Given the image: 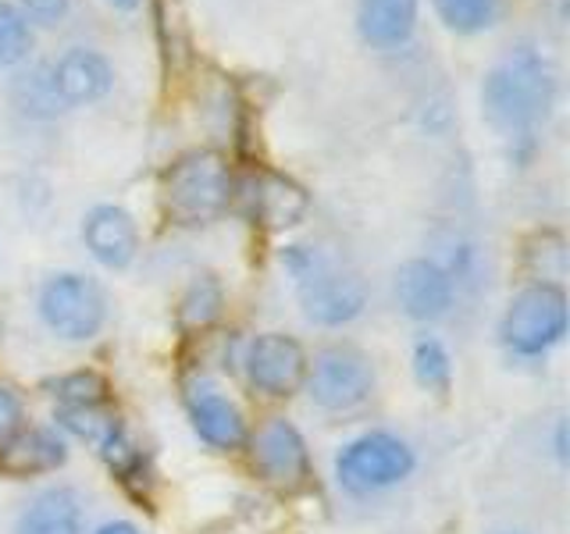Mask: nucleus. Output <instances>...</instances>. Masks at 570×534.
<instances>
[{
	"label": "nucleus",
	"instance_id": "4468645a",
	"mask_svg": "<svg viewBox=\"0 0 570 534\" xmlns=\"http://www.w3.org/2000/svg\"><path fill=\"white\" fill-rule=\"evenodd\" d=\"M417 29V0H361L356 32L374 50H400Z\"/></svg>",
	"mask_w": 570,
	"mask_h": 534
},
{
	"label": "nucleus",
	"instance_id": "f257e3e1",
	"mask_svg": "<svg viewBox=\"0 0 570 534\" xmlns=\"http://www.w3.org/2000/svg\"><path fill=\"white\" fill-rule=\"evenodd\" d=\"M557 103V79L539 50L517 47L495 61L481 82V115L503 136H528Z\"/></svg>",
	"mask_w": 570,
	"mask_h": 534
},
{
	"label": "nucleus",
	"instance_id": "6ab92c4d",
	"mask_svg": "<svg viewBox=\"0 0 570 534\" xmlns=\"http://www.w3.org/2000/svg\"><path fill=\"white\" fill-rule=\"evenodd\" d=\"M222 307H225V293H222L218 278L200 275L186 289L183 303H178V325L186 332H204L222 317Z\"/></svg>",
	"mask_w": 570,
	"mask_h": 534
},
{
	"label": "nucleus",
	"instance_id": "4be33fe9",
	"mask_svg": "<svg viewBox=\"0 0 570 534\" xmlns=\"http://www.w3.org/2000/svg\"><path fill=\"white\" fill-rule=\"evenodd\" d=\"M414 374L428 392L450 388L453 367H450V353L442 349V343H435V338H421L417 349H414Z\"/></svg>",
	"mask_w": 570,
	"mask_h": 534
},
{
	"label": "nucleus",
	"instance_id": "b1692460",
	"mask_svg": "<svg viewBox=\"0 0 570 534\" xmlns=\"http://www.w3.org/2000/svg\"><path fill=\"white\" fill-rule=\"evenodd\" d=\"M528 264L534 267V275H539V281H546V260L552 257V267H549V278L552 275H563V239L557 236V231H542V236H534L524 249Z\"/></svg>",
	"mask_w": 570,
	"mask_h": 534
},
{
	"label": "nucleus",
	"instance_id": "0eeeda50",
	"mask_svg": "<svg viewBox=\"0 0 570 534\" xmlns=\"http://www.w3.org/2000/svg\"><path fill=\"white\" fill-rule=\"evenodd\" d=\"M307 392L321 409L346 414L371 399L374 392V367L371 360L353 346H328L307 364Z\"/></svg>",
	"mask_w": 570,
	"mask_h": 534
},
{
	"label": "nucleus",
	"instance_id": "1a4fd4ad",
	"mask_svg": "<svg viewBox=\"0 0 570 534\" xmlns=\"http://www.w3.org/2000/svg\"><path fill=\"white\" fill-rule=\"evenodd\" d=\"M47 79H50L53 97H58V103H61V111H71V107L97 103L111 93L115 68L97 50L71 47L53 65H47Z\"/></svg>",
	"mask_w": 570,
	"mask_h": 534
},
{
	"label": "nucleus",
	"instance_id": "9b49d317",
	"mask_svg": "<svg viewBox=\"0 0 570 534\" xmlns=\"http://www.w3.org/2000/svg\"><path fill=\"white\" fill-rule=\"evenodd\" d=\"M82 243L94 254L97 264L111 267V271H121L129 267L139 254V228L136 218L125 207L115 204H100L86 214L82 221Z\"/></svg>",
	"mask_w": 570,
	"mask_h": 534
},
{
	"label": "nucleus",
	"instance_id": "ddd939ff",
	"mask_svg": "<svg viewBox=\"0 0 570 534\" xmlns=\"http://www.w3.org/2000/svg\"><path fill=\"white\" fill-rule=\"evenodd\" d=\"M396 299L414 320H439L453 307V278L435 260H406L396 275Z\"/></svg>",
	"mask_w": 570,
	"mask_h": 534
},
{
	"label": "nucleus",
	"instance_id": "393cba45",
	"mask_svg": "<svg viewBox=\"0 0 570 534\" xmlns=\"http://www.w3.org/2000/svg\"><path fill=\"white\" fill-rule=\"evenodd\" d=\"M18 427H22V399L8 385H0V445L14 438Z\"/></svg>",
	"mask_w": 570,
	"mask_h": 534
},
{
	"label": "nucleus",
	"instance_id": "a211bd4d",
	"mask_svg": "<svg viewBox=\"0 0 570 534\" xmlns=\"http://www.w3.org/2000/svg\"><path fill=\"white\" fill-rule=\"evenodd\" d=\"M154 18H157V43H160V61H165V76H178L189 61V29L183 22V8L178 0H154Z\"/></svg>",
	"mask_w": 570,
	"mask_h": 534
},
{
	"label": "nucleus",
	"instance_id": "20e7f679",
	"mask_svg": "<svg viewBox=\"0 0 570 534\" xmlns=\"http://www.w3.org/2000/svg\"><path fill=\"white\" fill-rule=\"evenodd\" d=\"M567 335V293L557 281H531L507 307L503 343L521 356H539Z\"/></svg>",
	"mask_w": 570,
	"mask_h": 534
},
{
	"label": "nucleus",
	"instance_id": "423d86ee",
	"mask_svg": "<svg viewBox=\"0 0 570 534\" xmlns=\"http://www.w3.org/2000/svg\"><path fill=\"white\" fill-rule=\"evenodd\" d=\"M410 471H414V449H410L403 438L385 435V432L353 438L335 459L338 485L356 495L400 485L403 477H410Z\"/></svg>",
	"mask_w": 570,
	"mask_h": 534
},
{
	"label": "nucleus",
	"instance_id": "dca6fc26",
	"mask_svg": "<svg viewBox=\"0 0 570 534\" xmlns=\"http://www.w3.org/2000/svg\"><path fill=\"white\" fill-rule=\"evenodd\" d=\"M189 417H193V432L200 435L214 449H239L246 442V421L239 414V406L225 399L222 392H200L189 403Z\"/></svg>",
	"mask_w": 570,
	"mask_h": 534
},
{
	"label": "nucleus",
	"instance_id": "f8f14e48",
	"mask_svg": "<svg viewBox=\"0 0 570 534\" xmlns=\"http://www.w3.org/2000/svg\"><path fill=\"white\" fill-rule=\"evenodd\" d=\"M254 463L272 485L293 488L311 471L307 442H303V435L289 421L275 417V421H267L254 438Z\"/></svg>",
	"mask_w": 570,
	"mask_h": 534
},
{
	"label": "nucleus",
	"instance_id": "bb28decb",
	"mask_svg": "<svg viewBox=\"0 0 570 534\" xmlns=\"http://www.w3.org/2000/svg\"><path fill=\"white\" fill-rule=\"evenodd\" d=\"M97 534H139V527L129 524V521H111V524H104Z\"/></svg>",
	"mask_w": 570,
	"mask_h": 534
},
{
	"label": "nucleus",
	"instance_id": "f3484780",
	"mask_svg": "<svg viewBox=\"0 0 570 534\" xmlns=\"http://www.w3.org/2000/svg\"><path fill=\"white\" fill-rule=\"evenodd\" d=\"M14 534H82V503L71 488H47L18 516Z\"/></svg>",
	"mask_w": 570,
	"mask_h": 534
},
{
	"label": "nucleus",
	"instance_id": "5701e85b",
	"mask_svg": "<svg viewBox=\"0 0 570 534\" xmlns=\"http://www.w3.org/2000/svg\"><path fill=\"white\" fill-rule=\"evenodd\" d=\"M53 392H58L61 406H100L107 396V385L94 370H76V374H65V378L53 385Z\"/></svg>",
	"mask_w": 570,
	"mask_h": 534
},
{
	"label": "nucleus",
	"instance_id": "7ed1b4c3",
	"mask_svg": "<svg viewBox=\"0 0 570 534\" xmlns=\"http://www.w3.org/2000/svg\"><path fill=\"white\" fill-rule=\"evenodd\" d=\"M282 264L289 267L296 285H299V299H303V314H307L314 325H346L356 314L364 310V289L361 281L350 275H338L335 267L314 254L307 246H285Z\"/></svg>",
	"mask_w": 570,
	"mask_h": 534
},
{
	"label": "nucleus",
	"instance_id": "aec40b11",
	"mask_svg": "<svg viewBox=\"0 0 570 534\" xmlns=\"http://www.w3.org/2000/svg\"><path fill=\"white\" fill-rule=\"evenodd\" d=\"M442 26L460 36H474L495 26L499 0H432Z\"/></svg>",
	"mask_w": 570,
	"mask_h": 534
},
{
	"label": "nucleus",
	"instance_id": "cd10ccee",
	"mask_svg": "<svg viewBox=\"0 0 570 534\" xmlns=\"http://www.w3.org/2000/svg\"><path fill=\"white\" fill-rule=\"evenodd\" d=\"M107 4H115L118 11H136L142 0H107Z\"/></svg>",
	"mask_w": 570,
	"mask_h": 534
},
{
	"label": "nucleus",
	"instance_id": "f03ea898",
	"mask_svg": "<svg viewBox=\"0 0 570 534\" xmlns=\"http://www.w3.org/2000/svg\"><path fill=\"white\" fill-rule=\"evenodd\" d=\"M232 196H236V182H232L225 157L214 150L183 154L160 178V210L183 228L218 221Z\"/></svg>",
	"mask_w": 570,
	"mask_h": 534
},
{
	"label": "nucleus",
	"instance_id": "2eb2a0df",
	"mask_svg": "<svg viewBox=\"0 0 570 534\" xmlns=\"http://www.w3.org/2000/svg\"><path fill=\"white\" fill-rule=\"evenodd\" d=\"M65 459H68L65 442L53 432H43V427H36V432H18L14 438L0 445V474H11V477H32V474L58 471Z\"/></svg>",
	"mask_w": 570,
	"mask_h": 534
},
{
	"label": "nucleus",
	"instance_id": "412c9836",
	"mask_svg": "<svg viewBox=\"0 0 570 534\" xmlns=\"http://www.w3.org/2000/svg\"><path fill=\"white\" fill-rule=\"evenodd\" d=\"M32 50V22L11 0H0V65H22Z\"/></svg>",
	"mask_w": 570,
	"mask_h": 534
},
{
	"label": "nucleus",
	"instance_id": "9d476101",
	"mask_svg": "<svg viewBox=\"0 0 570 534\" xmlns=\"http://www.w3.org/2000/svg\"><path fill=\"white\" fill-rule=\"evenodd\" d=\"M246 374L267 396H293L307 378V356L296 338L264 332L246 349Z\"/></svg>",
	"mask_w": 570,
	"mask_h": 534
},
{
	"label": "nucleus",
	"instance_id": "6e6552de",
	"mask_svg": "<svg viewBox=\"0 0 570 534\" xmlns=\"http://www.w3.org/2000/svg\"><path fill=\"white\" fill-rule=\"evenodd\" d=\"M243 204H246V214L257 225L272 228V231H285V228H296L303 218H307L311 196L299 182H293L289 175L261 168L243 182Z\"/></svg>",
	"mask_w": 570,
	"mask_h": 534
},
{
	"label": "nucleus",
	"instance_id": "39448f33",
	"mask_svg": "<svg viewBox=\"0 0 570 534\" xmlns=\"http://www.w3.org/2000/svg\"><path fill=\"white\" fill-rule=\"evenodd\" d=\"M40 317L65 343H89L94 335H100L107 320V299L94 278L65 271L43 285Z\"/></svg>",
	"mask_w": 570,
	"mask_h": 534
},
{
	"label": "nucleus",
	"instance_id": "a878e982",
	"mask_svg": "<svg viewBox=\"0 0 570 534\" xmlns=\"http://www.w3.org/2000/svg\"><path fill=\"white\" fill-rule=\"evenodd\" d=\"M26 4H29V18H36V22H58L68 11V0H26Z\"/></svg>",
	"mask_w": 570,
	"mask_h": 534
}]
</instances>
